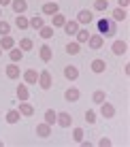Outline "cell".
Segmentation results:
<instances>
[{
    "instance_id": "6da1fadb",
    "label": "cell",
    "mask_w": 130,
    "mask_h": 147,
    "mask_svg": "<svg viewBox=\"0 0 130 147\" xmlns=\"http://www.w3.org/2000/svg\"><path fill=\"white\" fill-rule=\"evenodd\" d=\"M96 28H98V34H100L102 38H109V36H115L117 34V24L113 22V19H109V17H100L96 22Z\"/></svg>"
},
{
    "instance_id": "7a4b0ae2",
    "label": "cell",
    "mask_w": 130,
    "mask_h": 147,
    "mask_svg": "<svg viewBox=\"0 0 130 147\" xmlns=\"http://www.w3.org/2000/svg\"><path fill=\"white\" fill-rule=\"evenodd\" d=\"M38 85H41V90H49L51 88V73L49 70H43V73H38Z\"/></svg>"
},
{
    "instance_id": "3957f363",
    "label": "cell",
    "mask_w": 130,
    "mask_h": 147,
    "mask_svg": "<svg viewBox=\"0 0 130 147\" xmlns=\"http://www.w3.org/2000/svg\"><path fill=\"white\" fill-rule=\"evenodd\" d=\"M100 115H102L104 119H111L113 115H115V107H113L111 102L104 100V102H100Z\"/></svg>"
},
{
    "instance_id": "277c9868",
    "label": "cell",
    "mask_w": 130,
    "mask_h": 147,
    "mask_svg": "<svg viewBox=\"0 0 130 147\" xmlns=\"http://www.w3.org/2000/svg\"><path fill=\"white\" fill-rule=\"evenodd\" d=\"M56 121L62 128H71V124H73V115L71 113H66V111H62V113H58V117H56Z\"/></svg>"
},
{
    "instance_id": "5b68a950",
    "label": "cell",
    "mask_w": 130,
    "mask_h": 147,
    "mask_svg": "<svg viewBox=\"0 0 130 147\" xmlns=\"http://www.w3.org/2000/svg\"><path fill=\"white\" fill-rule=\"evenodd\" d=\"M11 9L17 15H22V13L28 11V2H26V0H11Z\"/></svg>"
},
{
    "instance_id": "8992f818",
    "label": "cell",
    "mask_w": 130,
    "mask_h": 147,
    "mask_svg": "<svg viewBox=\"0 0 130 147\" xmlns=\"http://www.w3.org/2000/svg\"><path fill=\"white\" fill-rule=\"evenodd\" d=\"M36 134L41 136V139H49L51 136V126L45 121V124H36Z\"/></svg>"
},
{
    "instance_id": "52a82bcc",
    "label": "cell",
    "mask_w": 130,
    "mask_h": 147,
    "mask_svg": "<svg viewBox=\"0 0 130 147\" xmlns=\"http://www.w3.org/2000/svg\"><path fill=\"white\" fill-rule=\"evenodd\" d=\"M92 11H88V9H83V11H79L77 15V24H86V26H90L92 24Z\"/></svg>"
},
{
    "instance_id": "ba28073f",
    "label": "cell",
    "mask_w": 130,
    "mask_h": 147,
    "mask_svg": "<svg viewBox=\"0 0 130 147\" xmlns=\"http://www.w3.org/2000/svg\"><path fill=\"white\" fill-rule=\"evenodd\" d=\"M102 43H104V38L100 36V34H90V38H88V45L92 49H100Z\"/></svg>"
},
{
    "instance_id": "9c48e42d",
    "label": "cell",
    "mask_w": 130,
    "mask_h": 147,
    "mask_svg": "<svg viewBox=\"0 0 130 147\" xmlns=\"http://www.w3.org/2000/svg\"><path fill=\"white\" fill-rule=\"evenodd\" d=\"M38 55H41L43 62H51L53 51H51V47H49V45H41V49H38Z\"/></svg>"
},
{
    "instance_id": "30bf717a",
    "label": "cell",
    "mask_w": 130,
    "mask_h": 147,
    "mask_svg": "<svg viewBox=\"0 0 130 147\" xmlns=\"http://www.w3.org/2000/svg\"><path fill=\"white\" fill-rule=\"evenodd\" d=\"M64 77H66L68 81H75L79 77V68L73 66V64H68V66H64Z\"/></svg>"
},
{
    "instance_id": "8fae6325",
    "label": "cell",
    "mask_w": 130,
    "mask_h": 147,
    "mask_svg": "<svg viewBox=\"0 0 130 147\" xmlns=\"http://www.w3.org/2000/svg\"><path fill=\"white\" fill-rule=\"evenodd\" d=\"M24 81H26L28 85H34V83L38 81V73H36L34 68H28L26 73H24Z\"/></svg>"
},
{
    "instance_id": "7c38bea8",
    "label": "cell",
    "mask_w": 130,
    "mask_h": 147,
    "mask_svg": "<svg viewBox=\"0 0 130 147\" xmlns=\"http://www.w3.org/2000/svg\"><path fill=\"white\" fill-rule=\"evenodd\" d=\"M90 66H92V70L94 73H104V68H107V62H104V60H100V58H96V60H92V64H90Z\"/></svg>"
},
{
    "instance_id": "4fadbf2b",
    "label": "cell",
    "mask_w": 130,
    "mask_h": 147,
    "mask_svg": "<svg viewBox=\"0 0 130 147\" xmlns=\"http://www.w3.org/2000/svg\"><path fill=\"white\" fill-rule=\"evenodd\" d=\"M111 49H113V53H115V55H124V53L128 51V45L124 43V40H115Z\"/></svg>"
},
{
    "instance_id": "5bb4252c",
    "label": "cell",
    "mask_w": 130,
    "mask_h": 147,
    "mask_svg": "<svg viewBox=\"0 0 130 147\" xmlns=\"http://www.w3.org/2000/svg\"><path fill=\"white\" fill-rule=\"evenodd\" d=\"M19 119H22V113H19L17 109H9L7 111V124H17Z\"/></svg>"
},
{
    "instance_id": "9a60e30c",
    "label": "cell",
    "mask_w": 130,
    "mask_h": 147,
    "mask_svg": "<svg viewBox=\"0 0 130 147\" xmlns=\"http://www.w3.org/2000/svg\"><path fill=\"white\" fill-rule=\"evenodd\" d=\"M13 47H15V40H13V36H9V34L0 36V49H13Z\"/></svg>"
},
{
    "instance_id": "2e32d148",
    "label": "cell",
    "mask_w": 130,
    "mask_h": 147,
    "mask_svg": "<svg viewBox=\"0 0 130 147\" xmlns=\"http://www.w3.org/2000/svg\"><path fill=\"white\" fill-rule=\"evenodd\" d=\"M64 98H66L68 102H77L79 100V90L77 88H68L66 92H64Z\"/></svg>"
},
{
    "instance_id": "e0dca14e",
    "label": "cell",
    "mask_w": 130,
    "mask_h": 147,
    "mask_svg": "<svg viewBox=\"0 0 130 147\" xmlns=\"http://www.w3.org/2000/svg\"><path fill=\"white\" fill-rule=\"evenodd\" d=\"M19 113L26 115V117H30V115H34V107H32V105H28L26 100H22V102H19Z\"/></svg>"
},
{
    "instance_id": "ac0fdd59",
    "label": "cell",
    "mask_w": 130,
    "mask_h": 147,
    "mask_svg": "<svg viewBox=\"0 0 130 147\" xmlns=\"http://www.w3.org/2000/svg\"><path fill=\"white\" fill-rule=\"evenodd\" d=\"M4 73H7V77L9 79H19V68H17V64H9L7 68H4Z\"/></svg>"
},
{
    "instance_id": "d6986e66",
    "label": "cell",
    "mask_w": 130,
    "mask_h": 147,
    "mask_svg": "<svg viewBox=\"0 0 130 147\" xmlns=\"http://www.w3.org/2000/svg\"><path fill=\"white\" fill-rule=\"evenodd\" d=\"M43 13H45V15H56V13H60L58 2H45V4H43Z\"/></svg>"
},
{
    "instance_id": "ffe728a7",
    "label": "cell",
    "mask_w": 130,
    "mask_h": 147,
    "mask_svg": "<svg viewBox=\"0 0 130 147\" xmlns=\"http://www.w3.org/2000/svg\"><path fill=\"white\" fill-rule=\"evenodd\" d=\"M9 58H11V62H19L24 58V51L19 47H13V49H9Z\"/></svg>"
},
{
    "instance_id": "44dd1931",
    "label": "cell",
    "mask_w": 130,
    "mask_h": 147,
    "mask_svg": "<svg viewBox=\"0 0 130 147\" xmlns=\"http://www.w3.org/2000/svg\"><path fill=\"white\" fill-rule=\"evenodd\" d=\"M88 38H90V30L88 28H79L77 30V43L81 45V43H88Z\"/></svg>"
},
{
    "instance_id": "7402d4cb",
    "label": "cell",
    "mask_w": 130,
    "mask_h": 147,
    "mask_svg": "<svg viewBox=\"0 0 130 147\" xmlns=\"http://www.w3.org/2000/svg\"><path fill=\"white\" fill-rule=\"evenodd\" d=\"M28 24H30V28H34V30H41V28L45 26V19H43V17H36V15H34L32 19H28Z\"/></svg>"
},
{
    "instance_id": "603a6c76",
    "label": "cell",
    "mask_w": 130,
    "mask_h": 147,
    "mask_svg": "<svg viewBox=\"0 0 130 147\" xmlns=\"http://www.w3.org/2000/svg\"><path fill=\"white\" fill-rule=\"evenodd\" d=\"M62 28H64V32H66V34H77V30H79V24H77V22H66Z\"/></svg>"
},
{
    "instance_id": "cb8c5ba5",
    "label": "cell",
    "mask_w": 130,
    "mask_h": 147,
    "mask_svg": "<svg viewBox=\"0 0 130 147\" xmlns=\"http://www.w3.org/2000/svg\"><path fill=\"white\" fill-rule=\"evenodd\" d=\"M79 51H81V47H79L77 40H73V43H68V45H66V53H68V55H77Z\"/></svg>"
},
{
    "instance_id": "d4e9b609",
    "label": "cell",
    "mask_w": 130,
    "mask_h": 147,
    "mask_svg": "<svg viewBox=\"0 0 130 147\" xmlns=\"http://www.w3.org/2000/svg\"><path fill=\"white\" fill-rule=\"evenodd\" d=\"M51 22H53V28H62L64 24H66V17H64L62 13H56V15H53V19H51Z\"/></svg>"
},
{
    "instance_id": "484cf974",
    "label": "cell",
    "mask_w": 130,
    "mask_h": 147,
    "mask_svg": "<svg viewBox=\"0 0 130 147\" xmlns=\"http://www.w3.org/2000/svg\"><path fill=\"white\" fill-rule=\"evenodd\" d=\"M17 98L19 100H28L30 98V92H28L26 85H17Z\"/></svg>"
},
{
    "instance_id": "4316f807",
    "label": "cell",
    "mask_w": 130,
    "mask_h": 147,
    "mask_svg": "<svg viewBox=\"0 0 130 147\" xmlns=\"http://www.w3.org/2000/svg\"><path fill=\"white\" fill-rule=\"evenodd\" d=\"M56 117H58V113H56V111H51V109H47V111H45V121H47L49 126H53V124H56Z\"/></svg>"
},
{
    "instance_id": "83f0119b",
    "label": "cell",
    "mask_w": 130,
    "mask_h": 147,
    "mask_svg": "<svg viewBox=\"0 0 130 147\" xmlns=\"http://www.w3.org/2000/svg\"><path fill=\"white\" fill-rule=\"evenodd\" d=\"M124 19H126V9H115V11H113V22H124Z\"/></svg>"
},
{
    "instance_id": "f1b7e54d",
    "label": "cell",
    "mask_w": 130,
    "mask_h": 147,
    "mask_svg": "<svg viewBox=\"0 0 130 147\" xmlns=\"http://www.w3.org/2000/svg\"><path fill=\"white\" fill-rule=\"evenodd\" d=\"M92 100H94L96 105H100V102H104V100H107V96H104L102 90H96V92L92 94Z\"/></svg>"
},
{
    "instance_id": "f546056e",
    "label": "cell",
    "mask_w": 130,
    "mask_h": 147,
    "mask_svg": "<svg viewBox=\"0 0 130 147\" xmlns=\"http://www.w3.org/2000/svg\"><path fill=\"white\" fill-rule=\"evenodd\" d=\"M15 26H17L19 30H26V28H30V24H28L26 17H22V15H19V17H15Z\"/></svg>"
},
{
    "instance_id": "4dcf8cb0",
    "label": "cell",
    "mask_w": 130,
    "mask_h": 147,
    "mask_svg": "<svg viewBox=\"0 0 130 147\" xmlns=\"http://www.w3.org/2000/svg\"><path fill=\"white\" fill-rule=\"evenodd\" d=\"M94 9H96V11H107L109 0H94Z\"/></svg>"
},
{
    "instance_id": "1f68e13d",
    "label": "cell",
    "mask_w": 130,
    "mask_h": 147,
    "mask_svg": "<svg viewBox=\"0 0 130 147\" xmlns=\"http://www.w3.org/2000/svg\"><path fill=\"white\" fill-rule=\"evenodd\" d=\"M19 49H22V51H30V49H32V40L30 38H22L19 40Z\"/></svg>"
},
{
    "instance_id": "d6a6232c",
    "label": "cell",
    "mask_w": 130,
    "mask_h": 147,
    "mask_svg": "<svg viewBox=\"0 0 130 147\" xmlns=\"http://www.w3.org/2000/svg\"><path fill=\"white\" fill-rule=\"evenodd\" d=\"M86 121H88V124H96V111H94V109L86 111Z\"/></svg>"
},
{
    "instance_id": "836d02e7",
    "label": "cell",
    "mask_w": 130,
    "mask_h": 147,
    "mask_svg": "<svg viewBox=\"0 0 130 147\" xmlns=\"http://www.w3.org/2000/svg\"><path fill=\"white\" fill-rule=\"evenodd\" d=\"M41 36H43L45 40H47V38H51V36H53V28H49V26H43V28H41Z\"/></svg>"
},
{
    "instance_id": "e575fe53",
    "label": "cell",
    "mask_w": 130,
    "mask_h": 147,
    "mask_svg": "<svg viewBox=\"0 0 130 147\" xmlns=\"http://www.w3.org/2000/svg\"><path fill=\"white\" fill-rule=\"evenodd\" d=\"M9 32H11V24L2 19V22H0V36H4V34H9Z\"/></svg>"
},
{
    "instance_id": "d590c367",
    "label": "cell",
    "mask_w": 130,
    "mask_h": 147,
    "mask_svg": "<svg viewBox=\"0 0 130 147\" xmlns=\"http://www.w3.org/2000/svg\"><path fill=\"white\" fill-rule=\"evenodd\" d=\"M73 139L79 143V141L83 139V130H81V128H75V130H73Z\"/></svg>"
},
{
    "instance_id": "8d00e7d4",
    "label": "cell",
    "mask_w": 130,
    "mask_h": 147,
    "mask_svg": "<svg viewBox=\"0 0 130 147\" xmlns=\"http://www.w3.org/2000/svg\"><path fill=\"white\" fill-rule=\"evenodd\" d=\"M98 145H100V147H109V145H111V141H109V139H104V136H102V139L98 141Z\"/></svg>"
},
{
    "instance_id": "74e56055",
    "label": "cell",
    "mask_w": 130,
    "mask_h": 147,
    "mask_svg": "<svg viewBox=\"0 0 130 147\" xmlns=\"http://www.w3.org/2000/svg\"><path fill=\"white\" fill-rule=\"evenodd\" d=\"M128 2H130V0H117V4H119V9H126V7H128Z\"/></svg>"
},
{
    "instance_id": "f35d334b",
    "label": "cell",
    "mask_w": 130,
    "mask_h": 147,
    "mask_svg": "<svg viewBox=\"0 0 130 147\" xmlns=\"http://www.w3.org/2000/svg\"><path fill=\"white\" fill-rule=\"evenodd\" d=\"M79 143H81L83 147H92V143H90V141H86V139H81V141H79Z\"/></svg>"
},
{
    "instance_id": "ab89813d",
    "label": "cell",
    "mask_w": 130,
    "mask_h": 147,
    "mask_svg": "<svg viewBox=\"0 0 130 147\" xmlns=\"http://www.w3.org/2000/svg\"><path fill=\"white\" fill-rule=\"evenodd\" d=\"M11 4V0H0V7H9Z\"/></svg>"
},
{
    "instance_id": "60d3db41",
    "label": "cell",
    "mask_w": 130,
    "mask_h": 147,
    "mask_svg": "<svg viewBox=\"0 0 130 147\" xmlns=\"http://www.w3.org/2000/svg\"><path fill=\"white\" fill-rule=\"evenodd\" d=\"M0 147H2V141H0Z\"/></svg>"
},
{
    "instance_id": "b9f144b4",
    "label": "cell",
    "mask_w": 130,
    "mask_h": 147,
    "mask_svg": "<svg viewBox=\"0 0 130 147\" xmlns=\"http://www.w3.org/2000/svg\"><path fill=\"white\" fill-rule=\"evenodd\" d=\"M0 55H2V49H0Z\"/></svg>"
},
{
    "instance_id": "7bdbcfd3",
    "label": "cell",
    "mask_w": 130,
    "mask_h": 147,
    "mask_svg": "<svg viewBox=\"0 0 130 147\" xmlns=\"http://www.w3.org/2000/svg\"><path fill=\"white\" fill-rule=\"evenodd\" d=\"M0 17H2V11H0Z\"/></svg>"
}]
</instances>
